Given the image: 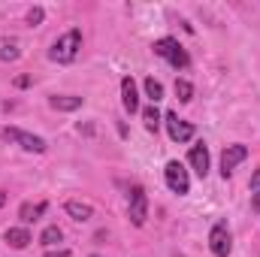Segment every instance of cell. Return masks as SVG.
Segmentation results:
<instances>
[{
	"mask_svg": "<svg viewBox=\"0 0 260 257\" xmlns=\"http://www.w3.org/2000/svg\"><path fill=\"white\" fill-rule=\"evenodd\" d=\"M188 164L194 167V173L200 179H206V173H209V148H206V142H197L188 151Z\"/></svg>",
	"mask_w": 260,
	"mask_h": 257,
	"instance_id": "obj_9",
	"label": "cell"
},
{
	"mask_svg": "<svg viewBox=\"0 0 260 257\" xmlns=\"http://www.w3.org/2000/svg\"><path fill=\"white\" fill-rule=\"evenodd\" d=\"M64 209H67V215H70L73 221H79V224H85V221L94 218V209H91L88 203H79V200H70Z\"/></svg>",
	"mask_w": 260,
	"mask_h": 257,
	"instance_id": "obj_12",
	"label": "cell"
},
{
	"mask_svg": "<svg viewBox=\"0 0 260 257\" xmlns=\"http://www.w3.org/2000/svg\"><path fill=\"white\" fill-rule=\"evenodd\" d=\"M164 121H167V133H170V139L173 142H191L194 139V124L191 121H185V118H179L176 112H167L164 115Z\"/></svg>",
	"mask_w": 260,
	"mask_h": 257,
	"instance_id": "obj_7",
	"label": "cell"
},
{
	"mask_svg": "<svg viewBox=\"0 0 260 257\" xmlns=\"http://www.w3.org/2000/svg\"><path fill=\"white\" fill-rule=\"evenodd\" d=\"M154 55L157 58H164L167 64H173L176 70H188L191 67V58H188V52L179 46V40H173V37H160V40H154Z\"/></svg>",
	"mask_w": 260,
	"mask_h": 257,
	"instance_id": "obj_2",
	"label": "cell"
},
{
	"mask_svg": "<svg viewBox=\"0 0 260 257\" xmlns=\"http://www.w3.org/2000/svg\"><path fill=\"white\" fill-rule=\"evenodd\" d=\"M142 121H145V127L151 130V133L157 130V124H160V112L154 109V103H151L148 109H142Z\"/></svg>",
	"mask_w": 260,
	"mask_h": 257,
	"instance_id": "obj_18",
	"label": "cell"
},
{
	"mask_svg": "<svg viewBox=\"0 0 260 257\" xmlns=\"http://www.w3.org/2000/svg\"><path fill=\"white\" fill-rule=\"evenodd\" d=\"M18 58V49L15 46H3L0 49V61H15Z\"/></svg>",
	"mask_w": 260,
	"mask_h": 257,
	"instance_id": "obj_20",
	"label": "cell"
},
{
	"mask_svg": "<svg viewBox=\"0 0 260 257\" xmlns=\"http://www.w3.org/2000/svg\"><path fill=\"white\" fill-rule=\"evenodd\" d=\"M49 106L58 109V112H76V109L82 106V97H76V94H61V97H52Z\"/></svg>",
	"mask_w": 260,
	"mask_h": 257,
	"instance_id": "obj_14",
	"label": "cell"
},
{
	"mask_svg": "<svg viewBox=\"0 0 260 257\" xmlns=\"http://www.w3.org/2000/svg\"><path fill=\"white\" fill-rule=\"evenodd\" d=\"M3 242L9 245V248H27L30 245V233H27V227H9L6 233H3Z\"/></svg>",
	"mask_w": 260,
	"mask_h": 257,
	"instance_id": "obj_11",
	"label": "cell"
},
{
	"mask_svg": "<svg viewBox=\"0 0 260 257\" xmlns=\"http://www.w3.org/2000/svg\"><path fill=\"white\" fill-rule=\"evenodd\" d=\"M176 97H179V103H191L194 100V85L188 79H176Z\"/></svg>",
	"mask_w": 260,
	"mask_h": 257,
	"instance_id": "obj_16",
	"label": "cell"
},
{
	"mask_svg": "<svg viewBox=\"0 0 260 257\" xmlns=\"http://www.w3.org/2000/svg\"><path fill=\"white\" fill-rule=\"evenodd\" d=\"M91 257H100V254H91Z\"/></svg>",
	"mask_w": 260,
	"mask_h": 257,
	"instance_id": "obj_27",
	"label": "cell"
},
{
	"mask_svg": "<svg viewBox=\"0 0 260 257\" xmlns=\"http://www.w3.org/2000/svg\"><path fill=\"white\" fill-rule=\"evenodd\" d=\"M46 209H49L46 203H21L18 218H21V224H34V221H40V218H43V212H46Z\"/></svg>",
	"mask_w": 260,
	"mask_h": 257,
	"instance_id": "obj_13",
	"label": "cell"
},
{
	"mask_svg": "<svg viewBox=\"0 0 260 257\" xmlns=\"http://www.w3.org/2000/svg\"><path fill=\"white\" fill-rule=\"evenodd\" d=\"M251 191H260V170L251 176Z\"/></svg>",
	"mask_w": 260,
	"mask_h": 257,
	"instance_id": "obj_23",
	"label": "cell"
},
{
	"mask_svg": "<svg viewBox=\"0 0 260 257\" xmlns=\"http://www.w3.org/2000/svg\"><path fill=\"white\" fill-rule=\"evenodd\" d=\"M145 94H148V100H151V103H157V100H164V85H160L157 79H151V76H148V79H145Z\"/></svg>",
	"mask_w": 260,
	"mask_h": 257,
	"instance_id": "obj_17",
	"label": "cell"
},
{
	"mask_svg": "<svg viewBox=\"0 0 260 257\" xmlns=\"http://www.w3.org/2000/svg\"><path fill=\"white\" fill-rule=\"evenodd\" d=\"M209 248H212L215 257H230V251H233V239H230V230H227L224 221H218V224L209 230Z\"/></svg>",
	"mask_w": 260,
	"mask_h": 257,
	"instance_id": "obj_6",
	"label": "cell"
},
{
	"mask_svg": "<svg viewBox=\"0 0 260 257\" xmlns=\"http://www.w3.org/2000/svg\"><path fill=\"white\" fill-rule=\"evenodd\" d=\"M46 257H70V251L67 248H58V251H49Z\"/></svg>",
	"mask_w": 260,
	"mask_h": 257,
	"instance_id": "obj_24",
	"label": "cell"
},
{
	"mask_svg": "<svg viewBox=\"0 0 260 257\" xmlns=\"http://www.w3.org/2000/svg\"><path fill=\"white\" fill-rule=\"evenodd\" d=\"M0 133H3V139L21 145L24 151H34V154H43V151H46V139H43V136H34V133L18 130V127H3Z\"/></svg>",
	"mask_w": 260,
	"mask_h": 257,
	"instance_id": "obj_3",
	"label": "cell"
},
{
	"mask_svg": "<svg viewBox=\"0 0 260 257\" xmlns=\"http://www.w3.org/2000/svg\"><path fill=\"white\" fill-rule=\"evenodd\" d=\"M6 206V191H0V209Z\"/></svg>",
	"mask_w": 260,
	"mask_h": 257,
	"instance_id": "obj_26",
	"label": "cell"
},
{
	"mask_svg": "<svg viewBox=\"0 0 260 257\" xmlns=\"http://www.w3.org/2000/svg\"><path fill=\"white\" fill-rule=\"evenodd\" d=\"M79 49H82V30L73 27V30H67L64 37H58V40L52 43L49 58H52L55 64H73L76 55H79Z\"/></svg>",
	"mask_w": 260,
	"mask_h": 257,
	"instance_id": "obj_1",
	"label": "cell"
},
{
	"mask_svg": "<svg viewBox=\"0 0 260 257\" xmlns=\"http://www.w3.org/2000/svg\"><path fill=\"white\" fill-rule=\"evenodd\" d=\"M245 157H248V148H245L242 142L227 145V148H224V154H221V176H224V179H230V176H233V170H236Z\"/></svg>",
	"mask_w": 260,
	"mask_h": 257,
	"instance_id": "obj_8",
	"label": "cell"
},
{
	"mask_svg": "<svg viewBox=\"0 0 260 257\" xmlns=\"http://www.w3.org/2000/svg\"><path fill=\"white\" fill-rule=\"evenodd\" d=\"M43 18H46V12H43V6H34V9L27 12V24H30V27H37V24H43Z\"/></svg>",
	"mask_w": 260,
	"mask_h": 257,
	"instance_id": "obj_19",
	"label": "cell"
},
{
	"mask_svg": "<svg viewBox=\"0 0 260 257\" xmlns=\"http://www.w3.org/2000/svg\"><path fill=\"white\" fill-rule=\"evenodd\" d=\"M27 85H30V76H18L15 79V88H27Z\"/></svg>",
	"mask_w": 260,
	"mask_h": 257,
	"instance_id": "obj_22",
	"label": "cell"
},
{
	"mask_svg": "<svg viewBox=\"0 0 260 257\" xmlns=\"http://www.w3.org/2000/svg\"><path fill=\"white\" fill-rule=\"evenodd\" d=\"M121 103H124V109H127L130 115L139 112V91H136L133 76H124V79H121Z\"/></svg>",
	"mask_w": 260,
	"mask_h": 257,
	"instance_id": "obj_10",
	"label": "cell"
},
{
	"mask_svg": "<svg viewBox=\"0 0 260 257\" xmlns=\"http://www.w3.org/2000/svg\"><path fill=\"white\" fill-rule=\"evenodd\" d=\"M127 212H130V224L133 227H142L145 224V218H148V197H145V188L142 185H133L130 188Z\"/></svg>",
	"mask_w": 260,
	"mask_h": 257,
	"instance_id": "obj_5",
	"label": "cell"
},
{
	"mask_svg": "<svg viewBox=\"0 0 260 257\" xmlns=\"http://www.w3.org/2000/svg\"><path fill=\"white\" fill-rule=\"evenodd\" d=\"M79 133H88V136H91V133H94V127H91V124H79Z\"/></svg>",
	"mask_w": 260,
	"mask_h": 257,
	"instance_id": "obj_25",
	"label": "cell"
},
{
	"mask_svg": "<svg viewBox=\"0 0 260 257\" xmlns=\"http://www.w3.org/2000/svg\"><path fill=\"white\" fill-rule=\"evenodd\" d=\"M164 179H167V188H170L173 194H179V197H185V194L191 191L188 170H185L179 160H170V164H167V170H164Z\"/></svg>",
	"mask_w": 260,
	"mask_h": 257,
	"instance_id": "obj_4",
	"label": "cell"
},
{
	"mask_svg": "<svg viewBox=\"0 0 260 257\" xmlns=\"http://www.w3.org/2000/svg\"><path fill=\"white\" fill-rule=\"evenodd\" d=\"M251 212H257V215H260V191L251 194Z\"/></svg>",
	"mask_w": 260,
	"mask_h": 257,
	"instance_id": "obj_21",
	"label": "cell"
},
{
	"mask_svg": "<svg viewBox=\"0 0 260 257\" xmlns=\"http://www.w3.org/2000/svg\"><path fill=\"white\" fill-rule=\"evenodd\" d=\"M61 239H64V233H61V227H58V224L46 227V230H43V236H40V242H43L46 248H55V245H58Z\"/></svg>",
	"mask_w": 260,
	"mask_h": 257,
	"instance_id": "obj_15",
	"label": "cell"
}]
</instances>
